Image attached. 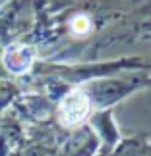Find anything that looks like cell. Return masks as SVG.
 <instances>
[{"mask_svg":"<svg viewBox=\"0 0 151 156\" xmlns=\"http://www.w3.org/2000/svg\"><path fill=\"white\" fill-rule=\"evenodd\" d=\"M91 104H89L87 94L81 89H74L62 98L58 106V119L64 127H76L89 116Z\"/></svg>","mask_w":151,"mask_h":156,"instance_id":"1","label":"cell"},{"mask_svg":"<svg viewBox=\"0 0 151 156\" xmlns=\"http://www.w3.org/2000/svg\"><path fill=\"white\" fill-rule=\"evenodd\" d=\"M35 60V50L33 46H27V44H12L6 48L4 52V58L2 62L6 66V69L12 71L16 75H21L31 68Z\"/></svg>","mask_w":151,"mask_h":156,"instance_id":"2","label":"cell"},{"mask_svg":"<svg viewBox=\"0 0 151 156\" xmlns=\"http://www.w3.org/2000/svg\"><path fill=\"white\" fill-rule=\"evenodd\" d=\"M89 27H91V23H89L87 16H76L74 20L70 21V29H72L74 35H85L89 31Z\"/></svg>","mask_w":151,"mask_h":156,"instance_id":"3","label":"cell"}]
</instances>
